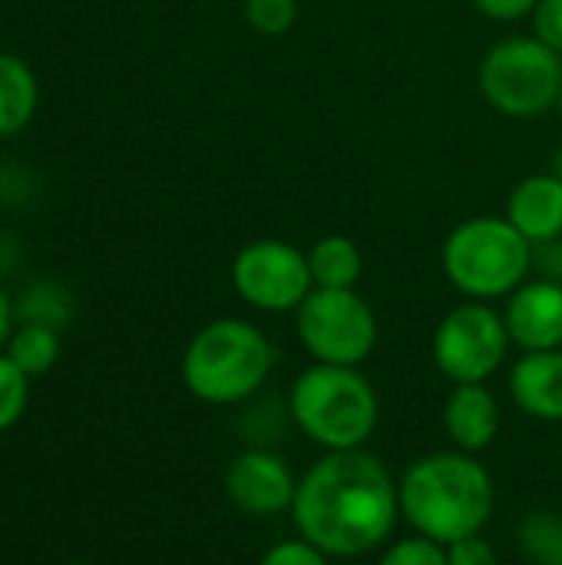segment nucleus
I'll return each mask as SVG.
<instances>
[{"label":"nucleus","instance_id":"39448f33","mask_svg":"<svg viewBox=\"0 0 562 565\" xmlns=\"http://www.w3.org/2000/svg\"><path fill=\"white\" fill-rule=\"evenodd\" d=\"M447 281L470 301L510 298L533 268V245L507 222V215H477L460 222L444 248Z\"/></svg>","mask_w":562,"mask_h":565},{"label":"nucleus","instance_id":"f8f14e48","mask_svg":"<svg viewBox=\"0 0 562 565\" xmlns=\"http://www.w3.org/2000/svg\"><path fill=\"white\" fill-rule=\"evenodd\" d=\"M507 222L537 248L562 238V179L537 172L513 185L507 199Z\"/></svg>","mask_w":562,"mask_h":565},{"label":"nucleus","instance_id":"c756f323","mask_svg":"<svg viewBox=\"0 0 562 565\" xmlns=\"http://www.w3.org/2000/svg\"><path fill=\"white\" fill-rule=\"evenodd\" d=\"M76 565H83V563H76Z\"/></svg>","mask_w":562,"mask_h":565},{"label":"nucleus","instance_id":"6ab92c4d","mask_svg":"<svg viewBox=\"0 0 562 565\" xmlns=\"http://www.w3.org/2000/svg\"><path fill=\"white\" fill-rule=\"evenodd\" d=\"M520 546L537 565H562V520L537 513L520 523Z\"/></svg>","mask_w":562,"mask_h":565},{"label":"nucleus","instance_id":"423d86ee","mask_svg":"<svg viewBox=\"0 0 562 565\" xmlns=\"http://www.w3.org/2000/svg\"><path fill=\"white\" fill-rule=\"evenodd\" d=\"M477 83L497 113L513 119L543 116L560 103L562 53L550 50L533 33L507 36L484 53Z\"/></svg>","mask_w":562,"mask_h":565},{"label":"nucleus","instance_id":"aec40b11","mask_svg":"<svg viewBox=\"0 0 562 565\" xmlns=\"http://www.w3.org/2000/svg\"><path fill=\"white\" fill-rule=\"evenodd\" d=\"M26 397H30V377L7 354H0V434L23 417Z\"/></svg>","mask_w":562,"mask_h":565},{"label":"nucleus","instance_id":"393cba45","mask_svg":"<svg viewBox=\"0 0 562 565\" xmlns=\"http://www.w3.org/2000/svg\"><path fill=\"white\" fill-rule=\"evenodd\" d=\"M447 565H500V559H497V550L477 533L447 546Z\"/></svg>","mask_w":562,"mask_h":565},{"label":"nucleus","instance_id":"f257e3e1","mask_svg":"<svg viewBox=\"0 0 562 565\" xmlns=\"http://www.w3.org/2000/svg\"><path fill=\"white\" fill-rule=\"evenodd\" d=\"M291 516L301 540L325 556L354 559L391 540L401 516V493L391 470L364 447L335 450L298 480Z\"/></svg>","mask_w":562,"mask_h":565},{"label":"nucleus","instance_id":"b1692460","mask_svg":"<svg viewBox=\"0 0 562 565\" xmlns=\"http://www.w3.org/2000/svg\"><path fill=\"white\" fill-rule=\"evenodd\" d=\"M530 17H533V36L543 40L550 50L562 53V0H540Z\"/></svg>","mask_w":562,"mask_h":565},{"label":"nucleus","instance_id":"412c9836","mask_svg":"<svg viewBox=\"0 0 562 565\" xmlns=\"http://www.w3.org/2000/svg\"><path fill=\"white\" fill-rule=\"evenodd\" d=\"M245 20L262 36H285L298 20V0H245Z\"/></svg>","mask_w":562,"mask_h":565},{"label":"nucleus","instance_id":"f03ea898","mask_svg":"<svg viewBox=\"0 0 562 565\" xmlns=\"http://www.w3.org/2000/svg\"><path fill=\"white\" fill-rule=\"evenodd\" d=\"M401 516L441 546L477 536L494 513V480L470 454H431L397 483Z\"/></svg>","mask_w":562,"mask_h":565},{"label":"nucleus","instance_id":"ddd939ff","mask_svg":"<svg viewBox=\"0 0 562 565\" xmlns=\"http://www.w3.org/2000/svg\"><path fill=\"white\" fill-rule=\"evenodd\" d=\"M510 394L517 407L537 420H562V348L530 351L510 371Z\"/></svg>","mask_w":562,"mask_h":565},{"label":"nucleus","instance_id":"c85d7f7f","mask_svg":"<svg viewBox=\"0 0 562 565\" xmlns=\"http://www.w3.org/2000/svg\"><path fill=\"white\" fill-rule=\"evenodd\" d=\"M556 109H560V119H562V89H560V103H556Z\"/></svg>","mask_w":562,"mask_h":565},{"label":"nucleus","instance_id":"cd10ccee","mask_svg":"<svg viewBox=\"0 0 562 565\" xmlns=\"http://www.w3.org/2000/svg\"><path fill=\"white\" fill-rule=\"evenodd\" d=\"M553 172H556V175H560V179H562V152H560V156H556V169H553Z\"/></svg>","mask_w":562,"mask_h":565},{"label":"nucleus","instance_id":"9d476101","mask_svg":"<svg viewBox=\"0 0 562 565\" xmlns=\"http://www.w3.org/2000/svg\"><path fill=\"white\" fill-rule=\"evenodd\" d=\"M225 493L248 516H278L291 510L298 483L282 457L268 450H248L232 460L225 473Z\"/></svg>","mask_w":562,"mask_h":565},{"label":"nucleus","instance_id":"bb28decb","mask_svg":"<svg viewBox=\"0 0 562 565\" xmlns=\"http://www.w3.org/2000/svg\"><path fill=\"white\" fill-rule=\"evenodd\" d=\"M13 321H17V308L10 301V295L0 288V348H7L10 334H13Z\"/></svg>","mask_w":562,"mask_h":565},{"label":"nucleus","instance_id":"a211bd4d","mask_svg":"<svg viewBox=\"0 0 562 565\" xmlns=\"http://www.w3.org/2000/svg\"><path fill=\"white\" fill-rule=\"evenodd\" d=\"M13 308H17L20 324H43V328H53V331H60L73 318V298L56 281L30 285Z\"/></svg>","mask_w":562,"mask_h":565},{"label":"nucleus","instance_id":"4be33fe9","mask_svg":"<svg viewBox=\"0 0 562 565\" xmlns=\"http://www.w3.org/2000/svg\"><path fill=\"white\" fill-rule=\"evenodd\" d=\"M378 565H447V546L427 536H411V540L388 546Z\"/></svg>","mask_w":562,"mask_h":565},{"label":"nucleus","instance_id":"f3484780","mask_svg":"<svg viewBox=\"0 0 562 565\" xmlns=\"http://www.w3.org/2000/svg\"><path fill=\"white\" fill-rule=\"evenodd\" d=\"M7 358L26 377H40L60 358V331L43 328V324H20V328H13V334L7 341Z\"/></svg>","mask_w":562,"mask_h":565},{"label":"nucleus","instance_id":"dca6fc26","mask_svg":"<svg viewBox=\"0 0 562 565\" xmlns=\"http://www.w3.org/2000/svg\"><path fill=\"white\" fill-rule=\"evenodd\" d=\"M308 268L315 288H354L364 271V258L348 235H325L308 248Z\"/></svg>","mask_w":562,"mask_h":565},{"label":"nucleus","instance_id":"7ed1b4c3","mask_svg":"<svg viewBox=\"0 0 562 565\" xmlns=\"http://www.w3.org/2000/svg\"><path fill=\"white\" fill-rule=\"evenodd\" d=\"M275 364L272 341L242 318H215L182 354V384L212 407H232L262 391Z\"/></svg>","mask_w":562,"mask_h":565},{"label":"nucleus","instance_id":"20e7f679","mask_svg":"<svg viewBox=\"0 0 562 565\" xmlns=\"http://www.w3.org/2000/svg\"><path fill=\"white\" fill-rule=\"evenodd\" d=\"M291 417L328 454L361 450L378 430L381 404L358 367L311 364L291 387Z\"/></svg>","mask_w":562,"mask_h":565},{"label":"nucleus","instance_id":"6e6552de","mask_svg":"<svg viewBox=\"0 0 562 565\" xmlns=\"http://www.w3.org/2000/svg\"><path fill=\"white\" fill-rule=\"evenodd\" d=\"M510 344L503 315L487 301H467L441 318L434 331V364L454 384H484L503 367Z\"/></svg>","mask_w":562,"mask_h":565},{"label":"nucleus","instance_id":"2eb2a0df","mask_svg":"<svg viewBox=\"0 0 562 565\" xmlns=\"http://www.w3.org/2000/svg\"><path fill=\"white\" fill-rule=\"evenodd\" d=\"M40 83L33 70L17 56L0 50V139L23 132L36 113Z\"/></svg>","mask_w":562,"mask_h":565},{"label":"nucleus","instance_id":"4468645a","mask_svg":"<svg viewBox=\"0 0 562 565\" xmlns=\"http://www.w3.org/2000/svg\"><path fill=\"white\" fill-rule=\"evenodd\" d=\"M444 427L464 454H480L500 434V404L484 384H457L444 404Z\"/></svg>","mask_w":562,"mask_h":565},{"label":"nucleus","instance_id":"a878e982","mask_svg":"<svg viewBox=\"0 0 562 565\" xmlns=\"http://www.w3.org/2000/svg\"><path fill=\"white\" fill-rule=\"evenodd\" d=\"M474 3V10H480L484 17H490V20H523V17H530L533 13V7L540 3V0H470Z\"/></svg>","mask_w":562,"mask_h":565},{"label":"nucleus","instance_id":"9b49d317","mask_svg":"<svg viewBox=\"0 0 562 565\" xmlns=\"http://www.w3.org/2000/svg\"><path fill=\"white\" fill-rule=\"evenodd\" d=\"M510 341L530 351H556L562 348V281L537 278L523 281L503 311Z\"/></svg>","mask_w":562,"mask_h":565},{"label":"nucleus","instance_id":"1a4fd4ad","mask_svg":"<svg viewBox=\"0 0 562 565\" xmlns=\"http://www.w3.org/2000/svg\"><path fill=\"white\" fill-rule=\"evenodd\" d=\"M235 295L255 311L282 315L298 311V305L315 291L308 252L282 238H255L232 262Z\"/></svg>","mask_w":562,"mask_h":565},{"label":"nucleus","instance_id":"0eeeda50","mask_svg":"<svg viewBox=\"0 0 562 565\" xmlns=\"http://www.w3.org/2000/svg\"><path fill=\"white\" fill-rule=\"evenodd\" d=\"M295 328L315 364L358 367L378 344V318L354 288H315L298 305Z\"/></svg>","mask_w":562,"mask_h":565},{"label":"nucleus","instance_id":"5701e85b","mask_svg":"<svg viewBox=\"0 0 562 565\" xmlns=\"http://www.w3.org/2000/svg\"><path fill=\"white\" fill-rule=\"evenodd\" d=\"M331 556H325L318 546H311L308 540H288L272 546L258 565H328Z\"/></svg>","mask_w":562,"mask_h":565}]
</instances>
